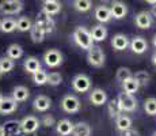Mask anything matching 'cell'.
<instances>
[{
    "instance_id": "29",
    "label": "cell",
    "mask_w": 156,
    "mask_h": 136,
    "mask_svg": "<svg viewBox=\"0 0 156 136\" xmlns=\"http://www.w3.org/2000/svg\"><path fill=\"white\" fill-rule=\"evenodd\" d=\"M73 7H75V10H77L79 13H87V11L91 10L92 3H91V0H75Z\"/></svg>"
},
{
    "instance_id": "35",
    "label": "cell",
    "mask_w": 156,
    "mask_h": 136,
    "mask_svg": "<svg viewBox=\"0 0 156 136\" xmlns=\"http://www.w3.org/2000/svg\"><path fill=\"white\" fill-rule=\"evenodd\" d=\"M144 109L147 114L149 116H156V98H148L144 102Z\"/></svg>"
},
{
    "instance_id": "3",
    "label": "cell",
    "mask_w": 156,
    "mask_h": 136,
    "mask_svg": "<svg viewBox=\"0 0 156 136\" xmlns=\"http://www.w3.org/2000/svg\"><path fill=\"white\" fill-rule=\"evenodd\" d=\"M87 60L92 67L99 68L105 64V54L99 46H91L87 53Z\"/></svg>"
},
{
    "instance_id": "25",
    "label": "cell",
    "mask_w": 156,
    "mask_h": 136,
    "mask_svg": "<svg viewBox=\"0 0 156 136\" xmlns=\"http://www.w3.org/2000/svg\"><path fill=\"white\" fill-rule=\"evenodd\" d=\"M91 134V128L87 123H77L73 125L72 129V135L73 136H90Z\"/></svg>"
},
{
    "instance_id": "28",
    "label": "cell",
    "mask_w": 156,
    "mask_h": 136,
    "mask_svg": "<svg viewBox=\"0 0 156 136\" xmlns=\"http://www.w3.org/2000/svg\"><path fill=\"white\" fill-rule=\"evenodd\" d=\"M15 29H16V20L10 19V18L0 20V30L3 33H12Z\"/></svg>"
},
{
    "instance_id": "24",
    "label": "cell",
    "mask_w": 156,
    "mask_h": 136,
    "mask_svg": "<svg viewBox=\"0 0 156 136\" xmlns=\"http://www.w3.org/2000/svg\"><path fill=\"white\" fill-rule=\"evenodd\" d=\"M61 10V4L57 0H49V2H44V8L42 11L48 15H56Z\"/></svg>"
},
{
    "instance_id": "6",
    "label": "cell",
    "mask_w": 156,
    "mask_h": 136,
    "mask_svg": "<svg viewBox=\"0 0 156 136\" xmlns=\"http://www.w3.org/2000/svg\"><path fill=\"white\" fill-rule=\"evenodd\" d=\"M44 60H45V64H46L48 67L56 68L62 63V54L57 49H49L45 52Z\"/></svg>"
},
{
    "instance_id": "17",
    "label": "cell",
    "mask_w": 156,
    "mask_h": 136,
    "mask_svg": "<svg viewBox=\"0 0 156 136\" xmlns=\"http://www.w3.org/2000/svg\"><path fill=\"white\" fill-rule=\"evenodd\" d=\"M112 45L115 50L121 52V50H125L129 45V40L125 34H115L112 38Z\"/></svg>"
},
{
    "instance_id": "23",
    "label": "cell",
    "mask_w": 156,
    "mask_h": 136,
    "mask_svg": "<svg viewBox=\"0 0 156 136\" xmlns=\"http://www.w3.org/2000/svg\"><path fill=\"white\" fill-rule=\"evenodd\" d=\"M25 69L29 72V74H34V72H37V71H40L41 69V63H40V60L37 59V57H34V56H30L27 57V59L25 60Z\"/></svg>"
},
{
    "instance_id": "18",
    "label": "cell",
    "mask_w": 156,
    "mask_h": 136,
    "mask_svg": "<svg viewBox=\"0 0 156 136\" xmlns=\"http://www.w3.org/2000/svg\"><path fill=\"white\" fill-rule=\"evenodd\" d=\"M90 34H91V38L92 41H97V42H102L106 40L107 37V30L106 27L103 25H97L92 27V30L90 31Z\"/></svg>"
},
{
    "instance_id": "16",
    "label": "cell",
    "mask_w": 156,
    "mask_h": 136,
    "mask_svg": "<svg viewBox=\"0 0 156 136\" xmlns=\"http://www.w3.org/2000/svg\"><path fill=\"white\" fill-rule=\"evenodd\" d=\"M18 102L14 98H3L0 101V113L2 114H8L16 110Z\"/></svg>"
},
{
    "instance_id": "46",
    "label": "cell",
    "mask_w": 156,
    "mask_h": 136,
    "mask_svg": "<svg viewBox=\"0 0 156 136\" xmlns=\"http://www.w3.org/2000/svg\"><path fill=\"white\" fill-rule=\"evenodd\" d=\"M152 136H156V131H155V132H154V135H152Z\"/></svg>"
},
{
    "instance_id": "7",
    "label": "cell",
    "mask_w": 156,
    "mask_h": 136,
    "mask_svg": "<svg viewBox=\"0 0 156 136\" xmlns=\"http://www.w3.org/2000/svg\"><path fill=\"white\" fill-rule=\"evenodd\" d=\"M61 108L67 113H77L80 110V101L75 95H65L61 101Z\"/></svg>"
},
{
    "instance_id": "48",
    "label": "cell",
    "mask_w": 156,
    "mask_h": 136,
    "mask_svg": "<svg viewBox=\"0 0 156 136\" xmlns=\"http://www.w3.org/2000/svg\"><path fill=\"white\" fill-rule=\"evenodd\" d=\"M0 76H2V71H0Z\"/></svg>"
},
{
    "instance_id": "44",
    "label": "cell",
    "mask_w": 156,
    "mask_h": 136,
    "mask_svg": "<svg viewBox=\"0 0 156 136\" xmlns=\"http://www.w3.org/2000/svg\"><path fill=\"white\" fill-rule=\"evenodd\" d=\"M152 42H154V46L156 48V34L154 35V40H152Z\"/></svg>"
},
{
    "instance_id": "34",
    "label": "cell",
    "mask_w": 156,
    "mask_h": 136,
    "mask_svg": "<svg viewBox=\"0 0 156 136\" xmlns=\"http://www.w3.org/2000/svg\"><path fill=\"white\" fill-rule=\"evenodd\" d=\"M132 76H133V75H132V71L129 68H126V67H119L118 69H117L115 78H117V80H119L121 83L124 80L129 79V78H132Z\"/></svg>"
},
{
    "instance_id": "43",
    "label": "cell",
    "mask_w": 156,
    "mask_h": 136,
    "mask_svg": "<svg viewBox=\"0 0 156 136\" xmlns=\"http://www.w3.org/2000/svg\"><path fill=\"white\" fill-rule=\"evenodd\" d=\"M145 2L148 3V4H152V6L156 4V0H145Z\"/></svg>"
},
{
    "instance_id": "14",
    "label": "cell",
    "mask_w": 156,
    "mask_h": 136,
    "mask_svg": "<svg viewBox=\"0 0 156 136\" xmlns=\"http://www.w3.org/2000/svg\"><path fill=\"white\" fill-rule=\"evenodd\" d=\"M95 19L101 23H106L112 19V13H110V8L106 7V6H98L95 8Z\"/></svg>"
},
{
    "instance_id": "8",
    "label": "cell",
    "mask_w": 156,
    "mask_h": 136,
    "mask_svg": "<svg viewBox=\"0 0 156 136\" xmlns=\"http://www.w3.org/2000/svg\"><path fill=\"white\" fill-rule=\"evenodd\" d=\"M19 127L25 134H33V132H35L38 129L40 121H38V119H35L34 116H27L22 120V123L19 124Z\"/></svg>"
},
{
    "instance_id": "5",
    "label": "cell",
    "mask_w": 156,
    "mask_h": 136,
    "mask_svg": "<svg viewBox=\"0 0 156 136\" xmlns=\"http://www.w3.org/2000/svg\"><path fill=\"white\" fill-rule=\"evenodd\" d=\"M72 87L79 93H86L91 89V79L84 74H79L72 79Z\"/></svg>"
},
{
    "instance_id": "20",
    "label": "cell",
    "mask_w": 156,
    "mask_h": 136,
    "mask_svg": "<svg viewBox=\"0 0 156 136\" xmlns=\"http://www.w3.org/2000/svg\"><path fill=\"white\" fill-rule=\"evenodd\" d=\"M50 105H52V101L46 95H38L34 99V109L38 112H46L50 108Z\"/></svg>"
},
{
    "instance_id": "40",
    "label": "cell",
    "mask_w": 156,
    "mask_h": 136,
    "mask_svg": "<svg viewBox=\"0 0 156 136\" xmlns=\"http://www.w3.org/2000/svg\"><path fill=\"white\" fill-rule=\"evenodd\" d=\"M151 15H152V17H155V18H156V4L152 6V8H151Z\"/></svg>"
},
{
    "instance_id": "39",
    "label": "cell",
    "mask_w": 156,
    "mask_h": 136,
    "mask_svg": "<svg viewBox=\"0 0 156 136\" xmlns=\"http://www.w3.org/2000/svg\"><path fill=\"white\" fill-rule=\"evenodd\" d=\"M121 136H140V134L136 131V129L129 128V129H126V131L122 132V135H121Z\"/></svg>"
},
{
    "instance_id": "37",
    "label": "cell",
    "mask_w": 156,
    "mask_h": 136,
    "mask_svg": "<svg viewBox=\"0 0 156 136\" xmlns=\"http://www.w3.org/2000/svg\"><path fill=\"white\" fill-rule=\"evenodd\" d=\"M61 82H62V76L58 72H50V74L48 75L46 83H49L50 86H58V84H61Z\"/></svg>"
},
{
    "instance_id": "9",
    "label": "cell",
    "mask_w": 156,
    "mask_h": 136,
    "mask_svg": "<svg viewBox=\"0 0 156 136\" xmlns=\"http://www.w3.org/2000/svg\"><path fill=\"white\" fill-rule=\"evenodd\" d=\"M35 22L44 27L46 34L48 33H52L53 30H55V22H53L52 17L48 15L46 13H44V11H41V13L37 15V20H35Z\"/></svg>"
},
{
    "instance_id": "22",
    "label": "cell",
    "mask_w": 156,
    "mask_h": 136,
    "mask_svg": "<svg viewBox=\"0 0 156 136\" xmlns=\"http://www.w3.org/2000/svg\"><path fill=\"white\" fill-rule=\"evenodd\" d=\"M30 95V91L27 87L25 86H16L14 87L12 90V98L15 99L16 102H22V101H26Z\"/></svg>"
},
{
    "instance_id": "1",
    "label": "cell",
    "mask_w": 156,
    "mask_h": 136,
    "mask_svg": "<svg viewBox=\"0 0 156 136\" xmlns=\"http://www.w3.org/2000/svg\"><path fill=\"white\" fill-rule=\"evenodd\" d=\"M73 41L76 42L77 46H80L82 49H86L88 50L92 46V38H91V34L90 31L86 29V27L80 26V27H76L73 31Z\"/></svg>"
},
{
    "instance_id": "11",
    "label": "cell",
    "mask_w": 156,
    "mask_h": 136,
    "mask_svg": "<svg viewBox=\"0 0 156 136\" xmlns=\"http://www.w3.org/2000/svg\"><path fill=\"white\" fill-rule=\"evenodd\" d=\"M134 22L139 29H149L152 26V15L148 11H141L136 15Z\"/></svg>"
},
{
    "instance_id": "27",
    "label": "cell",
    "mask_w": 156,
    "mask_h": 136,
    "mask_svg": "<svg viewBox=\"0 0 156 136\" xmlns=\"http://www.w3.org/2000/svg\"><path fill=\"white\" fill-rule=\"evenodd\" d=\"M22 56H23V49H22V46H20V45L12 44V45H10V46H8V49H7V57H8V59L18 60V59H20Z\"/></svg>"
},
{
    "instance_id": "45",
    "label": "cell",
    "mask_w": 156,
    "mask_h": 136,
    "mask_svg": "<svg viewBox=\"0 0 156 136\" xmlns=\"http://www.w3.org/2000/svg\"><path fill=\"white\" fill-rule=\"evenodd\" d=\"M2 99H3V95H2V94H0V101H2Z\"/></svg>"
},
{
    "instance_id": "10",
    "label": "cell",
    "mask_w": 156,
    "mask_h": 136,
    "mask_svg": "<svg viewBox=\"0 0 156 136\" xmlns=\"http://www.w3.org/2000/svg\"><path fill=\"white\" fill-rule=\"evenodd\" d=\"M130 49H132V52L136 54H143L148 49V42H147V40L144 37L137 35V37H134L130 42Z\"/></svg>"
},
{
    "instance_id": "33",
    "label": "cell",
    "mask_w": 156,
    "mask_h": 136,
    "mask_svg": "<svg viewBox=\"0 0 156 136\" xmlns=\"http://www.w3.org/2000/svg\"><path fill=\"white\" fill-rule=\"evenodd\" d=\"M48 80V74L42 69H40V71L34 72L33 74V82H34L35 84H38V86H42V84L46 83Z\"/></svg>"
},
{
    "instance_id": "4",
    "label": "cell",
    "mask_w": 156,
    "mask_h": 136,
    "mask_svg": "<svg viewBox=\"0 0 156 136\" xmlns=\"http://www.w3.org/2000/svg\"><path fill=\"white\" fill-rule=\"evenodd\" d=\"M118 105L122 112H134L137 109V101L132 94H126V93H121L117 98Z\"/></svg>"
},
{
    "instance_id": "15",
    "label": "cell",
    "mask_w": 156,
    "mask_h": 136,
    "mask_svg": "<svg viewBox=\"0 0 156 136\" xmlns=\"http://www.w3.org/2000/svg\"><path fill=\"white\" fill-rule=\"evenodd\" d=\"M45 30L44 27L41 25H38L37 22L34 23V25L31 26V29H30V37H31V41L34 42V44H40V42L44 41L45 38Z\"/></svg>"
},
{
    "instance_id": "31",
    "label": "cell",
    "mask_w": 156,
    "mask_h": 136,
    "mask_svg": "<svg viewBox=\"0 0 156 136\" xmlns=\"http://www.w3.org/2000/svg\"><path fill=\"white\" fill-rule=\"evenodd\" d=\"M109 114H110V117L112 119H117V117L121 114V108H119V105H118V101L117 99H112V101L109 102Z\"/></svg>"
},
{
    "instance_id": "13",
    "label": "cell",
    "mask_w": 156,
    "mask_h": 136,
    "mask_svg": "<svg viewBox=\"0 0 156 136\" xmlns=\"http://www.w3.org/2000/svg\"><path fill=\"white\" fill-rule=\"evenodd\" d=\"M90 101H91V104L95 105V106H101V105H103L105 102L107 101L106 91L102 90V89H94L91 91V94H90Z\"/></svg>"
},
{
    "instance_id": "38",
    "label": "cell",
    "mask_w": 156,
    "mask_h": 136,
    "mask_svg": "<svg viewBox=\"0 0 156 136\" xmlns=\"http://www.w3.org/2000/svg\"><path fill=\"white\" fill-rule=\"evenodd\" d=\"M42 125L45 127H53L55 125V119H53L52 116H49V114H46V116H44V119H42Z\"/></svg>"
},
{
    "instance_id": "12",
    "label": "cell",
    "mask_w": 156,
    "mask_h": 136,
    "mask_svg": "<svg viewBox=\"0 0 156 136\" xmlns=\"http://www.w3.org/2000/svg\"><path fill=\"white\" fill-rule=\"evenodd\" d=\"M110 13H112V18H114V19H122V18L126 17L128 7L122 2H114L110 7Z\"/></svg>"
},
{
    "instance_id": "2",
    "label": "cell",
    "mask_w": 156,
    "mask_h": 136,
    "mask_svg": "<svg viewBox=\"0 0 156 136\" xmlns=\"http://www.w3.org/2000/svg\"><path fill=\"white\" fill-rule=\"evenodd\" d=\"M23 10V4L20 0H3L0 3V13L3 15L19 14Z\"/></svg>"
},
{
    "instance_id": "42",
    "label": "cell",
    "mask_w": 156,
    "mask_h": 136,
    "mask_svg": "<svg viewBox=\"0 0 156 136\" xmlns=\"http://www.w3.org/2000/svg\"><path fill=\"white\" fill-rule=\"evenodd\" d=\"M152 64H154L155 67H156V52L152 54Z\"/></svg>"
},
{
    "instance_id": "36",
    "label": "cell",
    "mask_w": 156,
    "mask_h": 136,
    "mask_svg": "<svg viewBox=\"0 0 156 136\" xmlns=\"http://www.w3.org/2000/svg\"><path fill=\"white\" fill-rule=\"evenodd\" d=\"M12 68H14V60L8 59V57L0 59V71H2V74L10 72Z\"/></svg>"
},
{
    "instance_id": "32",
    "label": "cell",
    "mask_w": 156,
    "mask_h": 136,
    "mask_svg": "<svg viewBox=\"0 0 156 136\" xmlns=\"http://www.w3.org/2000/svg\"><path fill=\"white\" fill-rule=\"evenodd\" d=\"M133 78L139 82L140 86H145V84H148L149 79H151V75H149L147 71H137L136 74L133 75Z\"/></svg>"
},
{
    "instance_id": "21",
    "label": "cell",
    "mask_w": 156,
    "mask_h": 136,
    "mask_svg": "<svg viewBox=\"0 0 156 136\" xmlns=\"http://www.w3.org/2000/svg\"><path fill=\"white\" fill-rule=\"evenodd\" d=\"M122 89H124V93L133 95L134 93H137V90L140 89V84H139V82L132 76V78H129V79L122 82Z\"/></svg>"
},
{
    "instance_id": "19",
    "label": "cell",
    "mask_w": 156,
    "mask_h": 136,
    "mask_svg": "<svg viewBox=\"0 0 156 136\" xmlns=\"http://www.w3.org/2000/svg\"><path fill=\"white\" fill-rule=\"evenodd\" d=\"M56 129H57V134L60 136H68L72 134V129H73V124H72L69 120L64 119L61 121L57 123L56 125Z\"/></svg>"
},
{
    "instance_id": "26",
    "label": "cell",
    "mask_w": 156,
    "mask_h": 136,
    "mask_svg": "<svg viewBox=\"0 0 156 136\" xmlns=\"http://www.w3.org/2000/svg\"><path fill=\"white\" fill-rule=\"evenodd\" d=\"M115 125H117V129L124 132L132 127V119L128 116H125V114H119L115 120Z\"/></svg>"
},
{
    "instance_id": "30",
    "label": "cell",
    "mask_w": 156,
    "mask_h": 136,
    "mask_svg": "<svg viewBox=\"0 0 156 136\" xmlns=\"http://www.w3.org/2000/svg\"><path fill=\"white\" fill-rule=\"evenodd\" d=\"M31 26H33V23L27 17H20L19 19L16 20V29L19 30V31H29V30L31 29Z\"/></svg>"
},
{
    "instance_id": "41",
    "label": "cell",
    "mask_w": 156,
    "mask_h": 136,
    "mask_svg": "<svg viewBox=\"0 0 156 136\" xmlns=\"http://www.w3.org/2000/svg\"><path fill=\"white\" fill-rule=\"evenodd\" d=\"M0 136H5V129L2 125H0Z\"/></svg>"
},
{
    "instance_id": "47",
    "label": "cell",
    "mask_w": 156,
    "mask_h": 136,
    "mask_svg": "<svg viewBox=\"0 0 156 136\" xmlns=\"http://www.w3.org/2000/svg\"><path fill=\"white\" fill-rule=\"evenodd\" d=\"M44 2H49V0H44Z\"/></svg>"
}]
</instances>
